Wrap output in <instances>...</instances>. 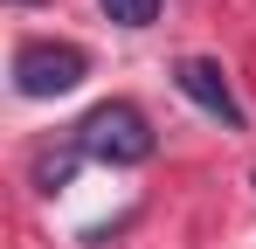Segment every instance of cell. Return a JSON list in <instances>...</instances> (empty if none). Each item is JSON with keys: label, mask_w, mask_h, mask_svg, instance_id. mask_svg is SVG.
I'll list each match as a JSON object with an SVG mask.
<instances>
[{"label": "cell", "mask_w": 256, "mask_h": 249, "mask_svg": "<svg viewBox=\"0 0 256 249\" xmlns=\"http://www.w3.org/2000/svg\"><path fill=\"white\" fill-rule=\"evenodd\" d=\"M152 124H146V111L138 104H125V97H111V104H97L84 124H76V152L84 160H104V166H146L152 160Z\"/></svg>", "instance_id": "cell-1"}, {"label": "cell", "mask_w": 256, "mask_h": 249, "mask_svg": "<svg viewBox=\"0 0 256 249\" xmlns=\"http://www.w3.org/2000/svg\"><path fill=\"white\" fill-rule=\"evenodd\" d=\"M90 76V56L76 48V42H48V35H35V42H21L14 48V90L21 97H70L76 83Z\"/></svg>", "instance_id": "cell-2"}, {"label": "cell", "mask_w": 256, "mask_h": 249, "mask_svg": "<svg viewBox=\"0 0 256 249\" xmlns=\"http://www.w3.org/2000/svg\"><path fill=\"white\" fill-rule=\"evenodd\" d=\"M173 83H180L187 104H201V111L222 118L228 132H250V111L236 104V83H228L222 62H208V56H180V62H173Z\"/></svg>", "instance_id": "cell-3"}, {"label": "cell", "mask_w": 256, "mask_h": 249, "mask_svg": "<svg viewBox=\"0 0 256 249\" xmlns=\"http://www.w3.org/2000/svg\"><path fill=\"white\" fill-rule=\"evenodd\" d=\"M104 7V21H118V28H152L160 21V0H97Z\"/></svg>", "instance_id": "cell-4"}]
</instances>
